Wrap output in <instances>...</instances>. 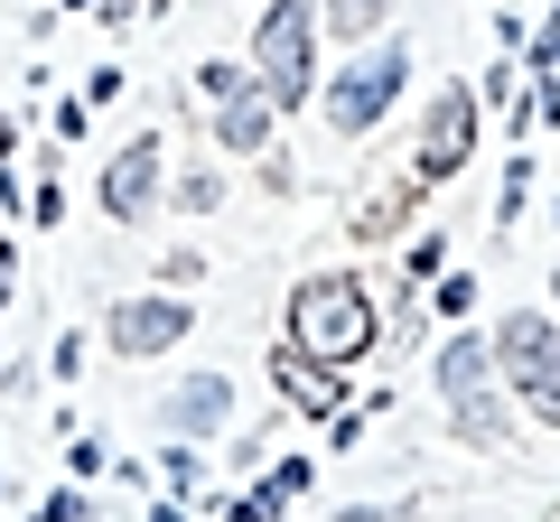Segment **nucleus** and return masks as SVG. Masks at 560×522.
I'll return each mask as SVG.
<instances>
[{"instance_id":"f257e3e1","label":"nucleus","mask_w":560,"mask_h":522,"mask_svg":"<svg viewBox=\"0 0 560 522\" xmlns=\"http://www.w3.org/2000/svg\"><path fill=\"white\" fill-rule=\"evenodd\" d=\"M364 345H374V289L346 281V271H327V281H300L290 289V355L300 364H355Z\"/></svg>"},{"instance_id":"f03ea898","label":"nucleus","mask_w":560,"mask_h":522,"mask_svg":"<svg viewBox=\"0 0 560 522\" xmlns=\"http://www.w3.org/2000/svg\"><path fill=\"white\" fill-rule=\"evenodd\" d=\"M440 402H448V420H458V439L467 448H504V402H495V336H448L440 345Z\"/></svg>"},{"instance_id":"7ed1b4c3","label":"nucleus","mask_w":560,"mask_h":522,"mask_svg":"<svg viewBox=\"0 0 560 522\" xmlns=\"http://www.w3.org/2000/svg\"><path fill=\"white\" fill-rule=\"evenodd\" d=\"M253 75L271 84L280 112H300V103H308V84H318V10H308V0H271V10H261Z\"/></svg>"},{"instance_id":"20e7f679","label":"nucleus","mask_w":560,"mask_h":522,"mask_svg":"<svg viewBox=\"0 0 560 522\" xmlns=\"http://www.w3.org/2000/svg\"><path fill=\"white\" fill-rule=\"evenodd\" d=\"M495 364H504V382H514V402L533 411L541 429H560V318L514 308V318L495 327Z\"/></svg>"},{"instance_id":"39448f33","label":"nucleus","mask_w":560,"mask_h":522,"mask_svg":"<svg viewBox=\"0 0 560 522\" xmlns=\"http://www.w3.org/2000/svg\"><path fill=\"white\" fill-rule=\"evenodd\" d=\"M401 84H411V47H401V38L355 47V66H337V84H327V121H337L346 141H364V131L401 103Z\"/></svg>"},{"instance_id":"423d86ee","label":"nucleus","mask_w":560,"mask_h":522,"mask_svg":"<svg viewBox=\"0 0 560 522\" xmlns=\"http://www.w3.org/2000/svg\"><path fill=\"white\" fill-rule=\"evenodd\" d=\"M178 336H187V299H121V308H113V345H121L131 364L168 355Z\"/></svg>"},{"instance_id":"0eeeda50","label":"nucleus","mask_w":560,"mask_h":522,"mask_svg":"<svg viewBox=\"0 0 560 522\" xmlns=\"http://www.w3.org/2000/svg\"><path fill=\"white\" fill-rule=\"evenodd\" d=\"M150 197H160V141H131L113 168H103V215L140 224V215H150Z\"/></svg>"},{"instance_id":"6e6552de","label":"nucleus","mask_w":560,"mask_h":522,"mask_svg":"<svg viewBox=\"0 0 560 522\" xmlns=\"http://www.w3.org/2000/svg\"><path fill=\"white\" fill-rule=\"evenodd\" d=\"M467 150H477V94L448 84V94L430 103V150H420V168H430V178H440V168H467Z\"/></svg>"},{"instance_id":"1a4fd4ad","label":"nucleus","mask_w":560,"mask_h":522,"mask_svg":"<svg viewBox=\"0 0 560 522\" xmlns=\"http://www.w3.org/2000/svg\"><path fill=\"white\" fill-rule=\"evenodd\" d=\"M271 112H280L271 84L243 75L234 94H215V141H224V150H261V141H271Z\"/></svg>"},{"instance_id":"9d476101","label":"nucleus","mask_w":560,"mask_h":522,"mask_svg":"<svg viewBox=\"0 0 560 522\" xmlns=\"http://www.w3.org/2000/svg\"><path fill=\"white\" fill-rule=\"evenodd\" d=\"M224 402H234V392H224V373H187L178 392H168V439H215L224 429Z\"/></svg>"},{"instance_id":"9b49d317","label":"nucleus","mask_w":560,"mask_h":522,"mask_svg":"<svg viewBox=\"0 0 560 522\" xmlns=\"http://www.w3.org/2000/svg\"><path fill=\"white\" fill-rule=\"evenodd\" d=\"M383 10H393V0H327V28H337V38H355V47H374Z\"/></svg>"},{"instance_id":"f8f14e48","label":"nucleus","mask_w":560,"mask_h":522,"mask_svg":"<svg viewBox=\"0 0 560 522\" xmlns=\"http://www.w3.org/2000/svg\"><path fill=\"white\" fill-rule=\"evenodd\" d=\"M300 485H308V458H290V466H271V485H261V495L280 503V495H300Z\"/></svg>"},{"instance_id":"ddd939ff","label":"nucleus","mask_w":560,"mask_h":522,"mask_svg":"<svg viewBox=\"0 0 560 522\" xmlns=\"http://www.w3.org/2000/svg\"><path fill=\"white\" fill-rule=\"evenodd\" d=\"M467 299H477V281H458V271H448V281H440V318H467Z\"/></svg>"},{"instance_id":"4468645a","label":"nucleus","mask_w":560,"mask_h":522,"mask_svg":"<svg viewBox=\"0 0 560 522\" xmlns=\"http://www.w3.org/2000/svg\"><path fill=\"white\" fill-rule=\"evenodd\" d=\"M533 66H551V75H560V10H551V28H541V47H533Z\"/></svg>"},{"instance_id":"2eb2a0df","label":"nucleus","mask_w":560,"mask_h":522,"mask_svg":"<svg viewBox=\"0 0 560 522\" xmlns=\"http://www.w3.org/2000/svg\"><path fill=\"white\" fill-rule=\"evenodd\" d=\"M75 513H84V495H57V503L38 513V522H75Z\"/></svg>"},{"instance_id":"dca6fc26","label":"nucleus","mask_w":560,"mask_h":522,"mask_svg":"<svg viewBox=\"0 0 560 522\" xmlns=\"http://www.w3.org/2000/svg\"><path fill=\"white\" fill-rule=\"evenodd\" d=\"M10 281H20V261H10V242H0V299H10Z\"/></svg>"},{"instance_id":"f3484780","label":"nucleus","mask_w":560,"mask_h":522,"mask_svg":"<svg viewBox=\"0 0 560 522\" xmlns=\"http://www.w3.org/2000/svg\"><path fill=\"white\" fill-rule=\"evenodd\" d=\"M10 141H20V131H10V112H0V159H10Z\"/></svg>"},{"instance_id":"a211bd4d","label":"nucleus","mask_w":560,"mask_h":522,"mask_svg":"<svg viewBox=\"0 0 560 522\" xmlns=\"http://www.w3.org/2000/svg\"><path fill=\"white\" fill-rule=\"evenodd\" d=\"M160 522H187V513H178V503H160Z\"/></svg>"},{"instance_id":"6ab92c4d","label":"nucleus","mask_w":560,"mask_h":522,"mask_svg":"<svg viewBox=\"0 0 560 522\" xmlns=\"http://www.w3.org/2000/svg\"><path fill=\"white\" fill-rule=\"evenodd\" d=\"M551 289H560V271H551Z\"/></svg>"}]
</instances>
